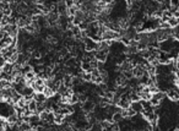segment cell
Segmentation results:
<instances>
[{"mask_svg":"<svg viewBox=\"0 0 179 131\" xmlns=\"http://www.w3.org/2000/svg\"><path fill=\"white\" fill-rule=\"evenodd\" d=\"M166 97L169 99V100H172V102H178L179 100V91L177 90V88L171 87V88H168V90L166 91Z\"/></svg>","mask_w":179,"mask_h":131,"instance_id":"cell-1","label":"cell"},{"mask_svg":"<svg viewBox=\"0 0 179 131\" xmlns=\"http://www.w3.org/2000/svg\"><path fill=\"white\" fill-rule=\"evenodd\" d=\"M145 72H146V69H145L143 64H136L133 67V75H134L135 78H140Z\"/></svg>","mask_w":179,"mask_h":131,"instance_id":"cell-2","label":"cell"},{"mask_svg":"<svg viewBox=\"0 0 179 131\" xmlns=\"http://www.w3.org/2000/svg\"><path fill=\"white\" fill-rule=\"evenodd\" d=\"M109 53V50H96L95 52V58L101 61V63H104L107 60V55Z\"/></svg>","mask_w":179,"mask_h":131,"instance_id":"cell-3","label":"cell"},{"mask_svg":"<svg viewBox=\"0 0 179 131\" xmlns=\"http://www.w3.org/2000/svg\"><path fill=\"white\" fill-rule=\"evenodd\" d=\"M93 109H95V103L92 100L87 99L85 103H82V112L85 114L88 113V112H93Z\"/></svg>","mask_w":179,"mask_h":131,"instance_id":"cell-4","label":"cell"},{"mask_svg":"<svg viewBox=\"0 0 179 131\" xmlns=\"http://www.w3.org/2000/svg\"><path fill=\"white\" fill-rule=\"evenodd\" d=\"M115 85L117 86H125V85H128V78H125L123 74H118L115 77Z\"/></svg>","mask_w":179,"mask_h":131,"instance_id":"cell-5","label":"cell"},{"mask_svg":"<svg viewBox=\"0 0 179 131\" xmlns=\"http://www.w3.org/2000/svg\"><path fill=\"white\" fill-rule=\"evenodd\" d=\"M130 107H131L136 113H143V105H141V102H140V100L131 102V103H130Z\"/></svg>","mask_w":179,"mask_h":131,"instance_id":"cell-6","label":"cell"},{"mask_svg":"<svg viewBox=\"0 0 179 131\" xmlns=\"http://www.w3.org/2000/svg\"><path fill=\"white\" fill-rule=\"evenodd\" d=\"M64 118H65V115H63L60 112L54 113V124H58V125L63 124L64 123Z\"/></svg>","mask_w":179,"mask_h":131,"instance_id":"cell-7","label":"cell"},{"mask_svg":"<svg viewBox=\"0 0 179 131\" xmlns=\"http://www.w3.org/2000/svg\"><path fill=\"white\" fill-rule=\"evenodd\" d=\"M115 105H118V108H121V109H126V108H129V107H130V100L120 98V99H119V102H118Z\"/></svg>","mask_w":179,"mask_h":131,"instance_id":"cell-8","label":"cell"},{"mask_svg":"<svg viewBox=\"0 0 179 131\" xmlns=\"http://www.w3.org/2000/svg\"><path fill=\"white\" fill-rule=\"evenodd\" d=\"M123 119H124V118H123V115H121L120 110H118V112L113 113V115H112V120H113L114 123H120Z\"/></svg>","mask_w":179,"mask_h":131,"instance_id":"cell-9","label":"cell"},{"mask_svg":"<svg viewBox=\"0 0 179 131\" xmlns=\"http://www.w3.org/2000/svg\"><path fill=\"white\" fill-rule=\"evenodd\" d=\"M43 95L47 97V98H50V97H53L54 95H55V92L50 88V87H48V86H44V90H43Z\"/></svg>","mask_w":179,"mask_h":131,"instance_id":"cell-10","label":"cell"},{"mask_svg":"<svg viewBox=\"0 0 179 131\" xmlns=\"http://www.w3.org/2000/svg\"><path fill=\"white\" fill-rule=\"evenodd\" d=\"M81 70H82L83 72H91L92 67H91L88 61H82V63H81Z\"/></svg>","mask_w":179,"mask_h":131,"instance_id":"cell-11","label":"cell"},{"mask_svg":"<svg viewBox=\"0 0 179 131\" xmlns=\"http://www.w3.org/2000/svg\"><path fill=\"white\" fill-rule=\"evenodd\" d=\"M27 107H28V109L32 112V113H36V109H37V102L35 99H32V100H30L28 102V104H27Z\"/></svg>","mask_w":179,"mask_h":131,"instance_id":"cell-12","label":"cell"},{"mask_svg":"<svg viewBox=\"0 0 179 131\" xmlns=\"http://www.w3.org/2000/svg\"><path fill=\"white\" fill-rule=\"evenodd\" d=\"M81 77H82V80H83V81L90 82V81L92 80V74H91V72H83V71H82Z\"/></svg>","mask_w":179,"mask_h":131,"instance_id":"cell-13","label":"cell"},{"mask_svg":"<svg viewBox=\"0 0 179 131\" xmlns=\"http://www.w3.org/2000/svg\"><path fill=\"white\" fill-rule=\"evenodd\" d=\"M79 102V96H77V93H72L71 96L69 97V104H76Z\"/></svg>","mask_w":179,"mask_h":131,"instance_id":"cell-14","label":"cell"},{"mask_svg":"<svg viewBox=\"0 0 179 131\" xmlns=\"http://www.w3.org/2000/svg\"><path fill=\"white\" fill-rule=\"evenodd\" d=\"M17 58H19V52H15L9 59H7V63H11V64H15L17 61Z\"/></svg>","mask_w":179,"mask_h":131,"instance_id":"cell-15","label":"cell"},{"mask_svg":"<svg viewBox=\"0 0 179 131\" xmlns=\"http://www.w3.org/2000/svg\"><path fill=\"white\" fill-rule=\"evenodd\" d=\"M168 23H169V26H171V27L173 28V27H176V26H178V25H179V20H178V19H176V17H173V16H172V17L169 19Z\"/></svg>","mask_w":179,"mask_h":131,"instance_id":"cell-16","label":"cell"},{"mask_svg":"<svg viewBox=\"0 0 179 131\" xmlns=\"http://www.w3.org/2000/svg\"><path fill=\"white\" fill-rule=\"evenodd\" d=\"M121 74H123L124 77L128 78V80H130V78L134 77V75H133V70H125V71H121Z\"/></svg>","mask_w":179,"mask_h":131,"instance_id":"cell-17","label":"cell"},{"mask_svg":"<svg viewBox=\"0 0 179 131\" xmlns=\"http://www.w3.org/2000/svg\"><path fill=\"white\" fill-rule=\"evenodd\" d=\"M179 4V0H169V6L171 7H177Z\"/></svg>","mask_w":179,"mask_h":131,"instance_id":"cell-18","label":"cell"},{"mask_svg":"<svg viewBox=\"0 0 179 131\" xmlns=\"http://www.w3.org/2000/svg\"><path fill=\"white\" fill-rule=\"evenodd\" d=\"M91 74H92V76H100V75H101L98 69H92V70H91Z\"/></svg>","mask_w":179,"mask_h":131,"instance_id":"cell-19","label":"cell"},{"mask_svg":"<svg viewBox=\"0 0 179 131\" xmlns=\"http://www.w3.org/2000/svg\"><path fill=\"white\" fill-rule=\"evenodd\" d=\"M6 61H5V59H4V57H2V54H1V52H0V67L4 65Z\"/></svg>","mask_w":179,"mask_h":131,"instance_id":"cell-20","label":"cell"},{"mask_svg":"<svg viewBox=\"0 0 179 131\" xmlns=\"http://www.w3.org/2000/svg\"><path fill=\"white\" fill-rule=\"evenodd\" d=\"M173 17H176V19H179V10H178V9L173 11Z\"/></svg>","mask_w":179,"mask_h":131,"instance_id":"cell-21","label":"cell"},{"mask_svg":"<svg viewBox=\"0 0 179 131\" xmlns=\"http://www.w3.org/2000/svg\"><path fill=\"white\" fill-rule=\"evenodd\" d=\"M176 66H177V69H179V57L177 58V60H176Z\"/></svg>","mask_w":179,"mask_h":131,"instance_id":"cell-22","label":"cell"},{"mask_svg":"<svg viewBox=\"0 0 179 131\" xmlns=\"http://www.w3.org/2000/svg\"><path fill=\"white\" fill-rule=\"evenodd\" d=\"M174 37L177 38V40H178V42H179V34H177V36H174Z\"/></svg>","mask_w":179,"mask_h":131,"instance_id":"cell-23","label":"cell"},{"mask_svg":"<svg viewBox=\"0 0 179 131\" xmlns=\"http://www.w3.org/2000/svg\"><path fill=\"white\" fill-rule=\"evenodd\" d=\"M177 7H178V10H179V4H178V6H177Z\"/></svg>","mask_w":179,"mask_h":131,"instance_id":"cell-24","label":"cell"}]
</instances>
